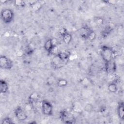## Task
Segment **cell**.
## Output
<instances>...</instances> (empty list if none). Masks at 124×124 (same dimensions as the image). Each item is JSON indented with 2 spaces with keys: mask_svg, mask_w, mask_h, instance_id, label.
Listing matches in <instances>:
<instances>
[{
  "mask_svg": "<svg viewBox=\"0 0 124 124\" xmlns=\"http://www.w3.org/2000/svg\"><path fill=\"white\" fill-rule=\"evenodd\" d=\"M100 54L105 62L113 59L114 51L111 47L107 46L104 45L101 47Z\"/></svg>",
  "mask_w": 124,
  "mask_h": 124,
  "instance_id": "1",
  "label": "cell"
},
{
  "mask_svg": "<svg viewBox=\"0 0 124 124\" xmlns=\"http://www.w3.org/2000/svg\"><path fill=\"white\" fill-rule=\"evenodd\" d=\"M60 118L65 124H74L76 121L74 116L66 109H63L60 112Z\"/></svg>",
  "mask_w": 124,
  "mask_h": 124,
  "instance_id": "2",
  "label": "cell"
},
{
  "mask_svg": "<svg viewBox=\"0 0 124 124\" xmlns=\"http://www.w3.org/2000/svg\"><path fill=\"white\" fill-rule=\"evenodd\" d=\"M14 17L13 11L10 9H4L0 13V18L2 21L6 24L11 23Z\"/></svg>",
  "mask_w": 124,
  "mask_h": 124,
  "instance_id": "3",
  "label": "cell"
},
{
  "mask_svg": "<svg viewBox=\"0 0 124 124\" xmlns=\"http://www.w3.org/2000/svg\"><path fill=\"white\" fill-rule=\"evenodd\" d=\"M13 66V62L4 55L0 56V67L1 69L10 70Z\"/></svg>",
  "mask_w": 124,
  "mask_h": 124,
  "instance_id": "4",
  "label": "cell"
},
{
  "mask_svg": "<svg viewBox=\"0 0 124 124\" xmlns=\"http://www.w3.org/2000/svg\"><path fill=\"white\" fill-rule=\"evenodd\" d=\"M42 112L44 115L50 116L53 113V106L48 101L44 100L42 102Z\"/></svg>",
  "mask_w": 124,
  "mask_h": 124,
  "instance_id": "5",
  "label": "cell"
},
{
  "mask_svg": "<svg viewBox=\"0 0 124 124\" xmlns=\"http://www.w3.org/2000/svg\"><path fill=\"white\" fill-rule=\"evenodd\" d=\"M14 113L16 118L20 121L26 120L28 118V115L24 110L20 106L16 107L14 110Z\"/></svg>",
  "mask_w": 124,
  "mask_h": 124,
  "instance_id": "6",
  "label": "cell"
},
{
  "mask_svg": "<svg viewBox=\"0 0 124 124\" xmlns=\"http://www.w3.org/2000/svg\"><path fill=\"white\" fill-rule=\"evenodd\" d=\"M116 63L114 59L105 62V69L108 74H113L116 72Z\"/></svg>",
  "mask_w": 124,
  "mask_h": 124,
  "instance_id": "7",
  "label": "cell"
},
{
  "mask_svg": "<svg viewBox=\"0 0 124 124\" xmlns=\"http://www.w3.org/2000/svg\"><path fill=\"white\" fill-rule=\"evenodd\" d=\"M92 30L87 26L82 27L79 30V34L81 38L84 39H87L89 34Z\"/></svg>",
  "mask_w": 124,
  "mask_h": 124,
  "instance_id": "8",
  "label": "cell"
},
{
  "mask_svg": "<svg viewBox=\"0 0 124 124\" xmlns=\"http://www.w3.org/2000/svg\"><path fill=\"white\" fill-rule=\"evenodd\" d=\"M58 58L63 62H65L68 60L70 56V52L68 50H65L63 51L58 52L56 55Z\"/></svg>",
  "mask_w": 124,
  "mask_h": 124,
  "instance_id": "9",
  "label": "cell"
},
{
  "mask_svg": "<svg viewBox=\"0 0 124 124\" xmlns=\"http://www.w3.org/2000/svg\"><path fill=\"white\" fill-rule=\"evenodd\" d=\"M54 45H55L54 43V40L53 39H47L46 42L45 43V45H44V48L45 49V50L49 53L50 51H51V49L52 48L53 46Z\"/></svg>",
  "mask_w": 124,
  "mask_h": 124,
  "instance_id": "10",
  "label": "cell"
},
{
  "mask_svg": "<svg viewBox=\"0 0 124 124\" xmlns=\"http://www.w3.org/2000/svg\"><path fill=\"white\" fill-rule=\"evenodd\" d=\"M117 113L119 118L123 120L124 119V103L123 101H121L119 103L117 108Z\"/></svg>",
  "mask_w": 124,
  "mask_h": 124,
  "instance_id": "11",
  "label": "cell"
},
{
  "mask_svg": "<svg viewBox=\"0 0 124 124\" xmlns=\"http://www.w3.org/2000/svg\"><path fill=\"white\" fill-rule=\"evenodd\" d=\"M8 84L7 82L3 79L0 80V92L1 93H6L8 90Z\"/></svg>",
  "mask_w": 124,
  "mask_h": 124,
  "instance_id": "12",
  "label": "cell"
},
{
  "mask_svg": "<svg viewBox=\"0 0 124 124\" xmlns=\"http://www.w3.org/2000/svg\"><path fill=\"white\" fill-rule=\"evenodd\" d=\"M72 35L68 32L66 33L62 36L63 41L66 45H68L70 44V43L72 40Z\"/></svg>",
  "mask_w": 124,
  "mask_h": 124,
  "instance_id": "13",
  "label": "cell"
},
{
  "mask_svg": "<svg viewBox=\"0 0 124 124\" xmlns=\"http://www.w3.org/2000/svg\"><path fill=\"white\" fill-rule=\"evenodd\" d=\"M108 90L111 93H116L117 91V84L115 83H111L108 86Z\"/></svg>",
  "mask_w": 124,
  "mask_h": 124,
  "instance_id": "14",
  "label": "cell"
},
{
  "mask_svg": "<svg viewBox=\"0 0 124 124\" xmlns=\"http://www.w3.org/2000/svg\"><path fill=\"white\" fill-rule=\"evenodd\" d=\"M39 98L38 94L36 93H33L29 97V102L30 104L37 101Z\"/></svg>",
  "mask_w": 124,
  "mask_h": 124,
  "instance_id": "15",
  "label": "cell"
},
{
  "mask_svg": "<svg viewBox=\"0 0 124 124\" xmlns=\"http://www.w3.org/2000/svg\"><path fill=\"white\" fill-rule=\"evenodd\" d=\"M67 81L64 79H60L57 82V85L60 87L66 86L67 85Z\"/></svg>",
  "mask_w": 124,
  "mask_h": 124,
  "instance_id": "16",
  "label": "cell"
},
{
  "mask_svg": "<svg viewBox=\"0 0 124 124\" xmlns=\"http://www.w3.org/2000/svg\"><path fill=\"white\" fill-rule=\"evenodd\" d=\"M95 38H96V33L93 31L92 30L88 35L87 39L90 41H93L95 39Z\"/></svg>",
  "mask_w": 124,
  "mask_h": 124,
  "instance_id": "17",
  "label": "cell"
},
{
  "mask_svg": "<svg viewBox=\"0 0 124 124\" xmlns=\"http://www.w3.org/2000/svg\"><path fill=\"white\" fill-rule=\"evenodd\" d=\"M15 5L18 7H24L25 6V2L23 0H16L15 1Z\"/></svg>",
  "mask_w": 124,
  "mask_h": 124,
  "instance_id": "18",
  "label": "cell"
},
{
  "mask_svg": "<svg viewBox=\"0 0 124 124\" xmlns=\"http://www.w3.org/2000/svg\"><path fill=\"white\" fill-rule=\"evenodd\" d=\"M1 124H13L12 119L9 117H5L1 122Z\"/></svg>",
  "mask_w": 124,
  "mask_h": 124,
  "instance_id": "19",
  "label": "cell"
},
{
  "mask_svg": "<svg viewBox=\"0 0 124 124\" xmlns=\"http://www.w3.org/2000/svg\"><path fill=\"white\" fill-rule=\"evenodd\" d=\"M58 53V47L56 45H54L52 48L51 49V51L49 52V54H52V55H54L55 56H56L57 55V54Z\"/></svg>",
  "mask_w": 124,
  "mask_h": 124,
  "instance_id": "20",
  "label": "cell"
},
{
  "mask_svg": "<svg viewBox=\"0 0 124 124\" xmlns=\"http://www.w3.org/2000/svg\"><path fill=\"white\" fill-rule=\"evenodd\" d=\"M84 109L87 112H91L93 109V106L91 104H87L85 106Z\"/></svg>",
  "mask_w": 124,
  "mask_h": 124,
  "instance_id": "21",
  "label": "cell"
},
{
  "mask_svg": "<svg viewBox=\"0 0 124 124\" xmlns=\"http://www.w3.org/2000/svg\"><path fill=\"white\" fill-rule=\"evenodd\" d=\"M112 29L110 27H108V26L107 27H106L105 28V29L104 30V31H103V35H105V36L106 35H108L109 34L110 32L111 31Z\"/></svg>",
  "mask_w": 124,
  "mask_h": 124,
  "instance_id": "22",
  "label": "cell"
},
{
  "mask_svg": "<svg viewBox=\"0 0 124 124\" xmlns=\"http://www.w3.org/2000/svg\"><path fill=\"white\" fill-rule=\"evenodd\" d=\"M67 31H66V29L64 28V27H62V28H61L59 30V33L61 35H62V36L64 34H65L66 33H67Z\"/></svg>",
  "mask_w": 124,
  "mask_h": 124,
  "instance_id": "23",
  "label": "cell"
},
{
  "mask_svg": "<svg viewBox=\"0 0 124 124\" xmlns=\"http://www.w3.org/2000/svg\"><path fill=\"white\" fill-rule=\"evenodd\" d=\"M96 22V24H97L98 25H101L103 23V20L101 18H97Z\"/></svg>",
  "mask_w": 124,
  "mask_h": 124,
  "instance_id": "24",
  "label": "cell"
},
{
  "mask_svg": "<svg viewBox=\"0 0 124 124\" xmlns=\"http://www.w3.org/2000/svg\"><path fill=\"white\" fill-rule=\"evenodd\" d=\"M32 49L30 48V47H29L27 48V49L26 50V53L28 55H31V53H32Z\"/></svg>",
  "mask_w": 124,
  "mask_h": 124,
  "instance_id": "25",
  "label": "cell"
},
{
  "mask_svg": "<svg viewBox=\"0 0 124 124\" xmlns=\"http://www.w3.org/2000/svg\"><path fill=\"white\" fill-rule=\"evenodd\" d=\"M16 55L18 57H22L23 55V52L21 51V50H18L17 52H16Z\"/></svg>",
  "mask_w": 124,
  "mask_h": 124,
  "instance_id": "26",
  "label": "cell"
}]
</instances>
